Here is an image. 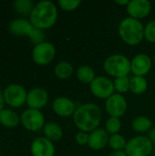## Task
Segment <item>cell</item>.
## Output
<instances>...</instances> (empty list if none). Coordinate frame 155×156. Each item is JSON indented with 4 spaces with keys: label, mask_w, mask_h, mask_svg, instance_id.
Wrapping results in <instances>:
<instances>
[{
    "label": "cell",
    "mask_w": 155,
    "mask_h": 156,
    "mask_svg": "<svg viewBox=\"0 0 155 156\" xmlns=\"http://www.w3.org/2000/svg\"><path fill=\"white\" fill-rule=\"evenodd\" d=\"M102 112L100 108L94 103H84L79 105L72 116L75 126L85 133H91L98 129L101 122Z\"/></svg>",
    "instance_id": "1"
},
{
    "label": "cell",
    "mask_w": 155,
    "mask_h": 156,
    "mask_svg": "<svg viewBox=\"0 0 155 156\" xmlns=\"http://www.w3.org/2000/svg\"><path fill=\"white\" fill-rule=\"evenodd\" d=\"M58 19V7L48 0L40 1L35 5L29 15V21L32 25L40 29L45 30L53 27Z\"/></svg>",
    "instance_id": "2"
},
{
    "label": "cell",
    "mask_w": 155,
    "mask_h": 156,
    "mask_svg": "<svg viewBox=\"0 0 155 156\" xmlns=\"http://www.w3.org/2000/svg\"><path fill=\"white\" fill-rule=\"evenodd\" d=\"M118 33L127 45L137 46L144 39V26L140 20L128 16L120 22Z\"/></svg>",
    "instance_id": "3"
},
{
    "label": "cell",
    "mask_w": 155,
    "mask_h": 156,
    "mask_svg": "<svg viewBox=\"0 0 155 156\" xmlns=\"http://www.w3.org/2000/svg\"><path fill=\"white\" fill-rule=\"evenodd\" d=\"M9 31L16 36H27L30 41L37 45L45 41V32L35 27L32 23L25 18H16L9 23Z\"/></svg>",
    "instance_id": "4"
},
{
    "label": "cell",
    "mask_w": 155,
    "mask_h": 156,
    "mask_svg": "<svg viewBox=\"0 0 155 156\" xmlns=\"http://www.w3.org/2000/svg\"><path fill=\"white\" fill-rule=\"evenodd\" d=\"M103 69L109 76L115 79L128 77L131 73V59L122 54H113L105 58Z\"/></svg>",
    "instance_id": "5"
},
{
    "label": "cell",
    "mask_w": 155,
    "mask_h": 156,
    "mask_svg": "<svg viewBox=\"0 0 155 156\" xmlns=\"http://www.w3.org/2000/svg\"><path fill=\"white\" fill-rule=\"evenodd\" d=\"M153 150V144L148 136L137 135L127 141L124 149L127 156H150Z\"/></svg>",
    "instance_id": "6"
},
{
    "label": "cell",
    "mask_w": 155,
    "mask_h": 156,
    "mask_svg": "<svg viewBox=\"0 0 155 156\" xmlns=\"http://www.w3.org/2000/svg\"><path fill=\"white\" fill-rule=\"evenodd\" d=\"M3 94L5 102L13 108L21 107L26 102L27 92L22 85L16 83L10 84L4 90Z\"/></svg>",
    "instance_id": "7"
},
{
    "label": "cell",
    "mask_w": 155,
    "mask_h": 156,
    "mask_svg": "<svg viewBox=\"0 0 155 156\" xmlns=\"http://www.w3.org/2000/svg\"><path fill=\"white\" fill-rule=\"evenodd\" d=\"M56 56V48L50 42L44 41L35 45L32 50V58L39 66H46L52 62Z\"/></svg>",
    "instance_id": "8"
},
{
    "label": "cell",
    "mask_w": 155,
    "mask_h": 156,
    "mask_svg": "<svg viewBox=\"0 0 155 156\" xmlns=\"http://www.w3.org/2000/svg\"><path fill=\"white\" fill-rule=\"evenodd\" d=\"M20 122L27 131L37 132L45 126V117L40 110L27 109L20 115Z\"/></svg>",
    "instance_id": "9"
},
{
    "label": "cell",
    "mask_w": 155,
    "mask_h": 156,
    "mask_svg": "<svg viewBox=\"0 0 155 156\" xmlns=\"http://www.w3.org/2000/svg\"><path fill=\"white\" fill-rule=\"evenodd\" d=\"M90 89L91 93L98 99H109L114 94V84L108 77L98 76L90 84Z\"/></svg>",
    "instance_id": "10"
},
{
    "label": "cell",
    "mask_w": 155,
    "mask_h": 156,
    "mask_svg": "<svg viewBox=\"0 0 155 156\" xmlns=\"http://www.w3.org/2000/svg\"><path fill=\"white\" fill-rule=\"evenodd\" d=\"M127 101L125 97L119 93H114L105 102V110L110 117L121 118L127 112Z\"/></svg>",
    "instance_id": "11"
},
{
    "label": "cell",
    "mask_w": 155,
    "mask_h": 156,
    "mask_svg": "<svg viewBox=\"0 0 155 156\" xmlns=\"http://www.w3.org/2000/svg\"><path fill=\"white\" fill-rule=\"evenodd\" d=\"M152 66L153 59L147 54H137L131 59V73L133 76L144 77L150 72Z\"/></svg>",
    "instance_id": "12"
},
{
    "label": "cell",
    "mask_w": 155,
    "mask_h": 156,
    "mask_svg": "<svg viewBox=\"0 0 155 156\" xmlns=\"http://www.w3.org/2000/svg\"><path fill=\"white\" fill-rule=\"evenodd\" d=\"M152 10V4L148 0H132L126 6L130 17L141 20L146 17Z\"/></svg>",
    "instance_id": "13"
},
{
    "label": "cell",
    "mask_w": 155,
    "mask_h": 156,
    "mask_svg": "<svg viewBox=\"0 0 155 156\" xmlns=\"http://www.w3.org/2000/svg\"><path fill=\"white\" fill-rule=\"evenodd\" d=\"M76 103L69 98L58 97L52 102L53 112L59 117H71L77 110Z\"/></svg>",
    "instance_id": "14"
},
{
    "label": "cell",
    "mask_w": 155,
    "mask_h": 156,
    "mask_svg": "<svg viewBox=\"0 0 155 156\" xmlns=\"http://www.w3.org/2000/svg\"><path fill=\"white\" fill-rule=\"evenodd\" d=\"M48 101V94L42 88H33L27 92L26 104L29 109L40 110L44 108Z\"/></svg>",
    "instance_id": "15"
},
{
    "label": "cell",
    "mask_w": 155,
    "mask_h": 156,
    "mask_svg": "<svg viewBox=\"0 0 155 156\" xmlns=\"http://www.w3.org/2000/svg\"><path fill=\"white\" fill-rule=\"evenodd\" d=\"M30 152L33 156H54V144L45 137L36 138L30 146Z\"/></svg>",
    "instance_id": "16"
},
{
    "label": "cell",
    "mask_w": 155,
    "mask_h": 156,
    "mask_svg": "<svg viewBox=\"0 0 155 156\" xmlns=\"http://www.w3.org/2000/svg\"><path fill=\"white\" fill-rule=\"evenodd\" d=\"M110 135L103 128H98L89 133L88 146L91 150L100 151L105 148L109 144Z\"/></svg>",
    "instance_id": "17"
},
{
    "label": "cell",
    "mask_w": 155,
    "mask_h": 156,
    "mask_svg": "<svg viewBox=\"0 0 155 156\" xmlns=\"http://www.w3.org/2000/svg\"><path fill=\"white\" fill-rule=\"evenodd\" d=\"M43 133L44 137L52 143L59 141L63 137V130L61 126L54 122H49L45 124L43 127Z\"/></svg>",
    "instance_id": "18"
},
{
    "label": "cell",
    "mask_w": 155,
    "mask_h": 156,
    "mask_svg": "<svg viewBox=\"0 0 155 156\" xmlns=\"http://www.w3.org/2000/svg\"><path fill=\"white\" fill-rule=\"evenodd\" d=\"M20 122V117L16 112L9 109L0 111V123L7 128L16 127Z\"/></svg>",
    "instance_id": "19"
},
{
    "label": "cell",
    "mask_w": 155,
    "mask_h": 156,
    "mask_svg": "<svg viewBox=\"0 0 155 156\" xmlns=\"http://www.w3.org/2000/svg\"><path fill=\"white\" fill-rule=\"evenodd\" d=\"M132 128L138 133H145L153 128V122L148 117L140 115L132 120Z\"/></svg>",
    "instance_id": "20"
},
{
    "label": "cell",
    "mask_w": 155,
    "mask_h": 156,
    "mask_svg": "<svg viewBox=\"0 0 155 156\" xmlns=\"http://www.w3.org/2000/svg\"><path fill=\"white\" fill-rule=\"evenodd\" d=\"M148 89V82L145 77L132 76L130 78V90L135 95L143 94Z\"/></svg>",
    "instance_id": "21"
},
{
    "label": "cell",
    "mask_w": 155,
    "mask_h": 156,
    "mask_svg": "<svg viewBox=\"0 0 155 156\" xmlns=\"http://www.w3.org/2000/svg\"><path fill=\"white\" fill-rule=\"evenodd\" d=\"M76 77L79 82L84 84H90L96 78L94 69L88 65L79 66L76 71Z\"/></svg>",
    "instance_id": "22"
},
{
    "label": "cell",
    "mask_w": 155,
    "mask_h": 156,
    "mask_svg": "<svg viewBox=\"0 0 155 156\" xmlns=\"http://www.w3.org/2000/svg\"><path fill=\"white\" fill-rule=\"evenodd\" d=\"M73 66L68 61H60L54 68V74L60 80H67L73 74Z\"/></svg>",
    "instance_id": "23"
},
{
    "label": "cell",
    "mask_w": 155,
    "mask_h": 156,
    "mask_svg": "<svg viewBox=\"0 0 155 156\" xmlns=\"http://www.w3.org/2000/svg\"><path fill=\"white\" fill-rule=\"evenodd\" d=\"M13 6L16 13L22 16H26L30 15L35 5L31 0H15L13 2Z\"/></svg>",
    "instance_id": "24"
},
{
    "label": "cell",
    "mask_w": 155,
    "mask_h": 156,
    "mask_svg": "<svg viewBox=\"0 0 155 156\" xmlns=\"http://www.w3.org/2000/svg\"><path fill=\"white\" fill-rule=\"evenodd\" d=\"M126 144H127V141L123 135L120 133L110 135L108 145L113 151H124Z\"/></svg>",
    "instance_id": "25"
},
{
    "label": "cell",
    "mask_w": 155,
    "mask_h": 156,
    "mask_svg": "<svg viewBox=\"0 0 155 156\" xmlns=\"http://www.w3.org/2000/svg\"><path fill=\"white\" fill-rule=\"evenodd\" d=\"M122 128V122L120 118L116 117H110L105 122V131L108 133L109 135H113L119 133Z\"/></svg>",
    "instance_id": "26"
},
{
    "label": "cell",
    "mask_w": 155,
    "mask_h": 156,
    "mask_svg": "<svg viewBox=\"0 0 155 156\" xmlns=\"http://www.w3.org/2000/svg\"><path fill=\"white\" fill-rule=\"evenodd\" d=\"M114 90L116 93L124 94L130 90V78L129 77H121L113 80Z\"/></svg>",
    "instance_id": "27"
},
{
    "label": "cell",
    "mask_w": 155,
    "mask_h": 156,
    "mask_svg": "<svg viewBox=\"0 0 155 156\" xmlns=\"http://www.w3.org/2000/svg\"><path fill=\"white\" fill-rule=\"evenodd\" d=\"M81 4L80 0H58V5L60 9L64 11H74L76 10Z\"/></svg>",
    "instance_id": "28"
},
{
    "label": "cell",
    "mask_w": 155,
    "mask_h": 156,
    "mask_svg": "<svg viewBox=\"0 0 155 156\" xmlns=\"http://www.w3.org/2000/svg\"><path fill=\"white\" fill-rule=\"evenodd\" d=\"M144 39L150 43H155V19L144 26Z\"/></svg>",
    "instance_id": "29"
},
{
    "label": "cell",
    "mask_w": 155,
    "mask_h": 156,
    "mask_svg": "<svg viewBox=\"0 0 155 156\" xmlns=\"http://www.w3.org/2000/svg\"><path fill=\"white\" fill-rule=\"evenodd\" d=\"M75 141L79 145L81 146H85L88 145V142H89V133H85V132H79L76 135H75Z\"/></svg>",
    "instance_id": "30"
},
{
    "label": "cell",
    "mask_w": 155,
    "mask_h": 156,
    "mask_svg": "<svg viewBox=\"0 0 155 156\" xmlns=\"http://www.w3.org/2000/svg\"><path fill=\"white\" fill-rule=\"evenodd\" d=\"M148 138L151 140V142L153 143V144L155 145V127L152 128L149 132H148Z\"/></svg>",
    "instance_id": "31"
},
{
    "label": "cell",
    "mask_w": 155,
    "mask_h": 156,
    "mask_svg": "<svg viewBox=\"0 0 155 156\" xmlns=\"http://www.w3.org/2000/svg\"><path fill=\"white\" fill-rule=\"evenodd\" d=\"M109 156H127L124 151H112Z\"/></svg>",
    "instance_id": "32"
},
{
    "label": "cell",
    "mask_w": 155,
    "mask_h": 156,
    "mask_svg": "<svg viewBox=\"0 0 155 156\" xmlns=\"http://www.w3.org/2000/svg\"><path fill=\"white\" fill-rule=\"evenodd\" d=\"M4 105H5L4 94H3V91L0 90V111H2V110L4 109Z\"/></svg>",
    "instance_id": "33"
},
{
    "label": "cell",
    "mask_w": 155,
    "mask_h": 156,
    "mask_svg": "<svg viewBox=\"0 0 155 156\" xmlns=\"http://www.w3.org/2000/svg\"><path fill=\"white\" fill-rule=\"evenodd\" d=\"M114 2L119 5H124V6H127V5L129 4V0H115Z\"/></svg>",
    "instance_id": "34"
},
{
    "label": "cell",
    "mask_w": 155,
    "mask_h": 156,
    "mask_svg": "<svg viewBox=\"0 0 155 156\" xmlns=\"http://www.w3.org/2000/svg\"><path fill=\"white\" fill-rule=\"evenodd\" d=\"M152 59H153V63L154 64V66H155V53L153 54V58H152Z\"/></svg>",
    "instance_id": "35"
}]
</instances>
